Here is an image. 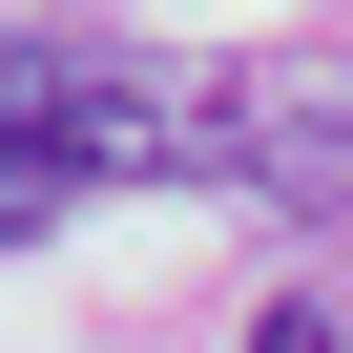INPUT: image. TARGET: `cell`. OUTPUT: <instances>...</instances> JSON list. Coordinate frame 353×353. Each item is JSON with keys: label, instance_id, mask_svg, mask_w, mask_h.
I'll use <instances>...</instances> for the list:
<instances>
[{"label": "cell", "instance_id": "obj_1", "mask_svg": "<svg viewBox=\"0 0 353 353\" xmlns=\"http://www.w3.org/2000/svg\"><path fill=\"white\" fill-rule=\"evenodd\" d=\"M83 208V125H63V42H0V250Z\"/></svg>", "mask_w": 353, "mask_h": 353}, {"label": "cell", "instance_id": "obj_2", "mask_svg": "<svg viewBox=\"0 0 353 353\" xmlns=\"http://www.w3.org/2000/svg\"><path fill=\"white\" fill-rule=\"evenodd\" d=\"M250 353H353V312H312V291H270V312H250Z\"/></svg>", "mask_w": 353, "mask_h": 353}]
</instances>
